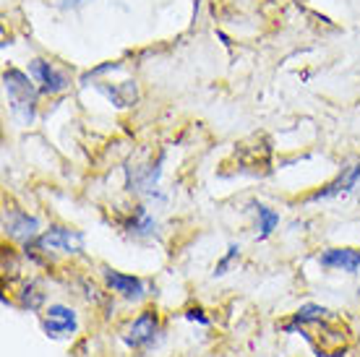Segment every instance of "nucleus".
Returning <instances> with one entry per match:
<instances>
[{
    "instance_id": "9d476101",
    "label": "nucleus",
    "mask_w": 360,
    "mask_h": 357,
    "mask_svg": "<svg viewBox=\"0 0 360 357\" xmlns=\"http://www.w3.org/2000/svg\"><path fill=\"white\" fill-rule=\"evenodd\" d=\"M358 180H360V162L352 164V167H345L342 175L334 180V183H329L326 188H321L319 193H314L311 201H326V198H334L340 196V193H350L352 188L358 186Z\"/></svg>"
},
{
    "instance_id": "ddd939ff",
    "label": "nucleus",
    "mask_w": 360,
    "mask_h": 357,
    "mask_svg": "<svg viewBox=\"0 0 360 357\" xmlns=\"http://www.w3.org/2000/svg\"><path fill=\"white\" fill-rule=\"evenodd\" d=\"M326 313H329V311H326L324 305L308 303V305H303V308H300V311H297L295 316H292V321L285 323L282 329L288 331V334H292V331H295L297 326H306V323H311V321H319V318H324Z\"/></svg>"
},
{
    "instance_id": "a211bd4d",
    "label": "nucleus",
    "mask_w": 360,
    "mask_h": 357,
    "mask_svg": "<svg viewBox=\"0 0 360 357\" xmlns=\"http://www.w3.org/2000/svg\"><path fill=\"white\" fill-rule=\"evenodd\" d=\"M84 3H89V0H63V8H82Z\"/></svg>"
},
{
    "instance_id": "423d86ee",
    "label": "nucleus",
    "mask_w": 360,
    "mask_h": 357,
    "mask_svg": "<svg viewBox=\"0 0 360 357\" xmlns=\"http://www.w3.org/2000/svg\"><path fill=\"white\" fill-rule=\"evenodd\" d=\"M42 326L50 337H68L76 331L79 326V318H76V313L71 308H65V305H50L45 311V318H42Z\"/></svg>"
},
{
    "instance_id": "f257e3e1",
    "label": "nucleus",
    "mask_w": 360,
    "mask_h": 357,
    "mask_svg": "<svg viewBox=\"0 0 360 357\" xmlns=\"http://www.w3.org/2000/svg\"><path fill=\"white\" fill-rule=\"evenodd\" d=\"M3 86H6V94H8L13 117H16L21 125H32L39 86H34L27 73L18 71V68H11V71L3 73Z\"/></svg>"
},
{
    "instance_id": "0eeeda50",
    "label": "nucleus",
    "mask_w": 360,
    "mask_h": 357,
    "mask_svg": "<svg viewBox=\"0 0 360 357\" xmlns=\"http://www.w3.org/2000/svg\"><path fill=\"white\" fill-rule=\"evenodd\" d=\"M105 282L112 292L123 295L126 300H139L144 297V282L134 274H123V271H115V268H105Z\"/></svg>"
},
{
    "instance_id": "f3484780",
    "label": "nucleus",
    "mask_w": 360,
    "mask_h": 357,
    "mask_svg": "<svg viewBox=\"0 0 360 357\" xmlns=\"http://www.w3.org/2000/svg\"><path fill=\"white\" fill-rule=\"evenodd\" d=\"M186 318H188V321H198L201 326H209V318L204 316L201 308H191V311H186Z\"/></svg>"
},
{
    "instance_id": "39448f33",
    "label": "nucleus",
    "mask_w": 360,
    "mask_h": 357,
    "mask_svg": "<svg viewBox=\"0 0 360 357\" xmlns=\"http://www.w3.org/2000/svg\"><path fill=\"white\" fill-rule=\"evenodd\" d=\"M42 248L50 250H63V253H79L84 250V235L76 230H65V227H50L47 233L37 238Z\"/></svg>"
},
{
    "instance_id": "1a4fd4ad",
    "label": "nucleus",
    "mask_w": 360,
    "mask_h": 357,
    "mask_svg": "<svg viewBox=\"0 0 360 357\" xmlns=\"http://www.w3.org/2000/svg\"><path fill=\"white\" fill-rule=\"evenodd\" d=\"M319 264L324 268H342L347 274H355L360 268V250L355 248H329L319 256Z\"/></svg>"
},
{
    "instance_id": "dca6fc26",
    "label": "nucleus",
    "mask_w": 360,
    "mask_h": 357,
    "mask_svg": "<svg viewBox=\"0 0 360 357\" xmlns=\"http://www.w3.org/2000/svg\"><path fill=\"white\" fill-rule=\"evenodd\" d=\"M238 253H240V248H238V245H230V248H227V256H225L222 261H219V264H217L214 277H222V274H225V271L230 268V264H233V259L238 256Z\"/></svg>"
},
{
    "instance_id": "2eb2a0df",
    "label": "nucleus",
    "mask_w": 360,
    "mask_h": 357,
    "mask_svg": "<svg viewBox=\"0 0 360 357\" xmlns=\"http://www.w3.org/2000/svg\"><path fill=\"white\" fill-rule=\"evenodd\" d=\"M18 295H21V305L29 308V311H37V308L42 305V300H45V295H42L34 285H27L24 287V292H18Z\"/></svg>"
},
{
    "instance_id": "7ed1b4c3",
    "label": "nucleus",
    "mask_w": 360,
    "mask_h": 357,
    "mask_svg": "<svg viewBox=\"0 0 360 357\" xmlns=\"http://www.w3.org/2000/svg\"><path fill=\"white\" fill-rule=\"evenodd\" d=\"M157 331H160V316L154 311H144L139 318H136L131 326L126 329V334H123V339H126L128 347L134 349H144L149 347L154 342V337H157Z\"/></svg>"
},
{
    "instance_id": "f03ea898",
    "label": "nucleus",
    "mask_w": 360,
    "mask_h": 357,
    "mask_svg": "<svg viewBox=\"0 0 360 357\" xmlns=\"http://www.w3.org/2000/svg\"><path fill=\"white\" fill-rule=\"evenodd\" d=\"M29 73H32V79L39 84V91L42 94H60V91H65L68 89V76H65L63 71H58L53 63H47V60H32L29 63Z\"/></svg>"
},
{
    "instance_id": "f8f14e48",
    "label": "nucleus",
    "mask_w": 360,
    "mask_h": 357,
    "mask_svg": "<svg viewBox=\"0 0 360 357\" xmlns=\"http://www.w3.org/2000/svg\"><path fill=\"white\" fill-rule=\"evenodd\" d=\"M123 227H126L131 235H136V238H146V235L157 233V219H154V216L146 212L144 206H136L134 214H131L126 222H123Z\"/></svg>"
},
{
    "instance_id": "6e6552de",
    "label": "nucleus",
    "mask_w": 360,
    "mask_h": 357,
    "mask_svg": "<svg viewBox=\"0 0 360 357\" xmlns=\"http://www.w3.org/2000/svg\"><path fill=\"white\" fill-rule=\"evenodd\" d=\"M37 230H39V222H37L34 216H29L27 212L13 209V212L6 214V233L11 238H16L21 242H32L37 240Z\"/></svg>"
},
{
    "instance_id": "9b49d317",
    "label": "nucleus",
    "mask_w": 360,
    "mask_h": 357,
    "mask_svg": "<svg viewBox=\"0 0 360 357\" xmlns=\"http://www.w3.org/2000/svg\"><path fill=\"white\" fill-rule=\"evenodd\" d=\"M97 89H99V94H105V97L120 110L136 105V99H139V86H136L134 81H123V84H97Z\"/></svg>"
},
{
    "instance_id": "4468645a",
    "label": "nucleus",
    "mask_w": 360,
    "mask_h": 357,
    "mask_svg": "<svg viewBox=\"0 0 360 357\" xmlns=\"http://www.w3.org/2000/svg\"><path fill=\"white\" fill-rule=\"evenodd\" d=\"M253 209H256V214H259V240H266V238L277 230L279 214L271 212L269 206H264V204H253Z\"/></svg>"
},
{
    "instance_id": "20e7f679",
    "label": "nucleus",
    "mask_w": 360,
    "mask_h": 357,
    "mask_svg": "<svg viewBox=\"0 0 360 357\" xmlns=\"http://www.w3.org/2000/svg\"><path fill=\"white\" fill-rule=\"evenodd\" d=\"M162 162H165V157L160 154L157 162H146V164H134V167H128V190H136V193H149V190L160 183V175H162Z\"/></svg>"
}]
</instances>
